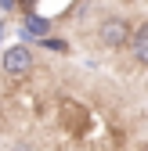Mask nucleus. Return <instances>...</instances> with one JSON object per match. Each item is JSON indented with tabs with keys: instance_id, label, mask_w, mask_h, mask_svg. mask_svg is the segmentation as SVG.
Wrapping results in <instances>:
<instances>
[{
	"instance_id": "1",
	"label": "nucleus",
	"mask_w": 148,
	"mask_h": 151,
	"mask_svg": "<svg viewBox=\"0 0 148 151\" xmlns=\"http://www.w3.org/2000/svg\"><path fill=\"white\" fill-rule=\"evenodd\" d=\"M98 40H101L105 47L119 50V47H126V43L134 40V32H130V25H126L123 18H105V22L98 25Z\"/></svg>"
},
{
	"instance_id": "3",
	"label": "nucleus",
	"mask_w": 148,
	"mask_h": 151,
	"mask_svg": "<svg viewBox=\"0 0 148 151\" xmlns=\"http://www.w3.org/2000/svg\"><path fill=\"white\" fill-rule=\"evenodd\" d=\"M130 47H134V58L141 61V65H148V22L134 32V40H130Z\"/></svg>"
},
{
	"instance_id": "2",
	"label": "nucleus",
	"mask_w": 148,
	"mask_h": 151,
	"mask_svg": "<svg viewBox=\"0 0 148 151\" xmlns=\"http://www.w3.org/2000/svg\"><path fill=\"white\" fill-rule=\"evenodd\" d=\"M4 68H7L11 76H25V72L33 68V50H29V47H22V43L11 47V50L4 54Z\"/></svg>"
}]
</instances>
